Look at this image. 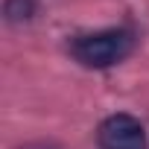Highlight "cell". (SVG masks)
Wrapping results in <instances>:
<instances>
[{
	"label": "cell",
	"mask_w": 149,
	"mask_h": 149,
	"mask_svg": "<svg viewBox=\"0 0 149 149\" xmlns=\"http://www.w3.org/2000/svg\"><path fill=\"white\" fill-rule=\"evenodd\" d=\"M134 50V32L126 26L114 29H100V32H85L70 41V56L76 58L82 67H114L123 58H129Z\"/></svg>",
	"instance_id": "6da1fadb"
},
{
	"label": "cell",
	"mask_w": 149,
	"mask_h": 149,
	"mask_svg": "<svg viewBox=\"0 0 149 149\" xmlns=\"http://www.w3.org/2000/svg\"><path fill=\"white\" fill-rule=\"evenodd\" d=\"M97 143H100V149H149L143 123L126 111L108 114L97 126Z\"/></svg>",
	"instance_id": "7a4b0ae2"
},
{
	"label": "cell",
	"mask_w": 149,
	"mask_h": 149,
	"mask_svg": "<svg viewBox=\"0 0 149 149\" xmlns=\"http://www.w3.org/2000/svg\"><path fill=\"white\" fill-rule=\"evenodd\" d=\"M35 12L32 0H6V18L9 21H29Z\"/></svg>",
	"instance_id": "3957f363"
},
{
	"label": "cell",
	"mask_w": 149,
	"mask_h": 149,
	"mask_svg": "<svg viewBox=\"0 0 149 149\" xmlns=\"http://www.w3.org/2000/svg\"><path fill=\"white\" fill-rule=\"evenodd\" d=\"M24 149H61V146H56V143H29Z\"/></svg>",
	"instance_id": "277c9868"
}]
</instances>
